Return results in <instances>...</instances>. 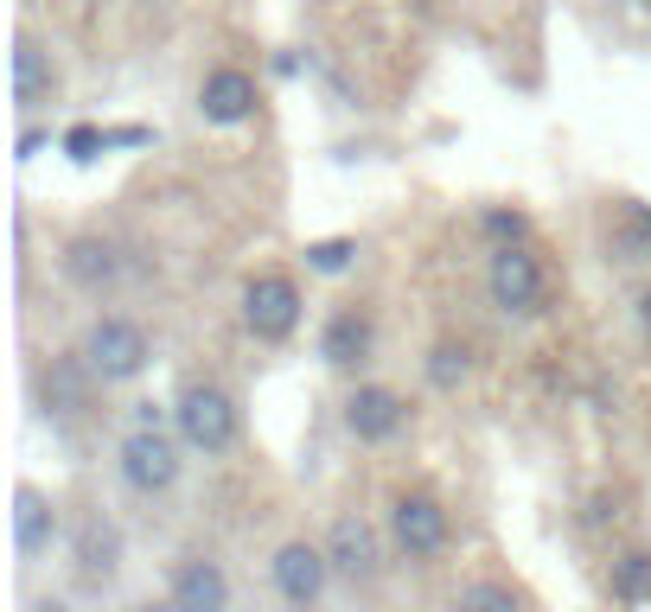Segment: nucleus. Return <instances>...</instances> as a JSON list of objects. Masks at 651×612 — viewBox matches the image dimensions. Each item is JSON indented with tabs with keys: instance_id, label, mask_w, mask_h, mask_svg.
I'll use <instances>...</instances> for the list:
<instances>
[{
	"instance_id": "nucleus-26",
	"label": "nucleus",
	"mask_w": 651,
	"mask_h": 612,
	"mask_svg": "<svg viewBox=\"0 0 651 612\" xmlns=\"http://www.w3.org/2000/svg\"><path fill=\"white\" fill-rule=\"evenodd\" d=\"M646 325H651V293H646Z\"/></svg>"
},
{
	"instance_id": "nucleus-15",
	"label": "nucleus",
	"mask_w": 651,
	"mask_h": 612,
	"mask_svg": "<svg viewBox=\"0 0 651 612\" xmlns=\"http://www.w3.org/2000/svg\"><path fill=\"white\" fill-rule=\"evenodd\" d=\"M115 562H122V530L103 523V517H96V523H83V530H77V575H83V580H108V575H115Z\"/></svg>"
},
{
	"instance_id": "nucleus-21",
	"label": "nucleus",
	"mask_w": 651,
	"mask_h": 612,
	"mask_svg": "<svg viewBox=\"0 0 651 612\" xmlns=\"http://www.w3.org/2000/svg\"><path fill=\"white\" fill-rule=\"evenodd\" d=\"M429 377H434V390H454V383L467 377V351H460V345H434V351H429Z\"/></svg>"
},
{
	"instance_id": "nucleus-6",
	"label": "nucleus",
	"mask_w": 651,
	"mask_h": 612,
	"mask_svg": "<svg viewBox=\"0 0 651 612\" xmlns=\"http://www.w3.org/2000/svg\"><path fill=\"white\" fill-rule=\"evenodd\" d=\"M269 568H275V587H282V600H294V607H313V600L326 593L332 555H326V549H313V542H282Z\"/></svg>"
},
{
	"instance_id": "nucleus-13",
	"label": "nucleus",
	"mask_w": 651,
	"mask_h": 612,
	"mask_svg": "<svg viewBox=\"0 0 651 612\" xmlns=\"http://www.w3.org/2000/svg\"><path fill=\"white\" fill-rule=\"evenodd\" d=\"M173 600L185 612H224L230 607V580L217 562H185L180 575H173Z\"/></svg>"
},
{
	"instance_id": "nucleus-4",
	"label": "nucleus",
	"mask_w": 651,
	"mask_h": 612,
	"mask_svg": "<svg viewBox=\"0 0 651 612\" xmlns=\"http://www.w3.org/2000/svg\"><path fill=\"white\" fill-rule=\"evenodd\" d=\"M542 293H549L542 288V268L524 243H505V250L492 255V300H499L505 313L530 320V313H542Z\"/></svg>"
},
{
	"instance_id": "nucleus-8",
	"label": "nucleus",
	"mask_w": 651,
	"mask_h": 612,
	"mask_svg": "<svg viewBox=\"0 0 651 612\" xmlns=\"http://www.w3.org/2000/svg\"><path fill=\"white\" fill-rule=\"evenodd\" d=\"M326 555H332V575H352V580H370L377 575V530L364 517H339L332 536H326Z\"/></svg>"
},
{
	"instance_id": "nucleus-24",
	"label": "nucleus",
	"mask_w": 651,
	"mask_h": 612,
	"mask_svg": "<svg viewBox=\"0 0 651 612\" xmlns=\"http://www.w3.org/2000/svg\"><path fill=\"white\" fill-rule=\"evenodd\" d=\"M486 230H492V236H505V243H517V236H524V217H517V211H486Z\"/></svg>"
},
{
	"instance_id": "nucleus-1",
	"label": "nucleus",
	"mask_w": 651,
	"mask_h": 612,
	"mask_svg": "<svg viewBox=\"0 0 651 612\" xmlns=\"http://www.w3.org/2000/svg\"><path fill=\"white\" fill-rule=\"evenodd\" d=\"M173 422H180L185 447H198V453H224V447L237 440V402L224 396L217 383H192V390L173 402Z\"/></svg>"
},
{
	"instance_id": "nucleus-3",
	"label": "nucleus",
	"mask_w": 651,
	"mask_h": 612,
	"mask_svg": "<svg viewBox=\"0 0 651 612\" xmlns=\"http://www.w3.org/2000/svg\"><path fill=\"white\" fill-rule=\"evenodd\" d=\"M243 325H250L255 338H288L294 325H300V288H294L288 275H255L250 288H243Z\"/></svg>"
},
{
	"instance_id": "nucleus-9",
	"label": "nucleus",
	"mask_w": 651,
	"mask_h": 612,
	"mask_svg": "<svg viewBox=\"0 0 651 612\" xmlns=\"http://www.w3.org/2000/svg\"><path fill=\"white\" fill-rule=\"evenodd\" d=\"M402 396L397 390H384V383H364V390H352V402H345V428L358 434V440H390V434L402 428Z\"/></svg>"
},
{
	"instance_id": "nucleus-28",
	"label": "nucleus",
	"mask_w": 651,
	"mask_h": 612,
	"mask_svg": "<svg viewBox=\"0 0 651 612\" xmlns=\"http://www.w3.org/2000/svg\"><path fill=\"white\" fill-rule=\"evenodd\" d=\"M639 7H651V0H639Z\"/></svg>"
},
{
	"instance_id": "nucleus-19",
	"label": "nucleus",
	"mask_w": 651,
	"mask_h": 612,
	"mask_svg": "<svg viewBox=\"0 0 651 612\" xmlns=\"http://www.w3.org/2000/svg\"><path fill=\"white\" fill-rule=\"evenodd\" d=\"M460 612H524V607H517V593H511L505 580H472L467 593H460Z\"/></svg>"
},
{
	"instance_id": "nucleus-11",
	"label": "nucleus",
	"mask_w": 651,
	"mask_h": 612,
	"mask_svg": "<svg viewBox=\"0 0 651 612\" xmlns=\"http://www.w3.org/2000/svg\"><path fill=\"white\" fill-rule=\"evenodd\" d=\"M250 108H255V83L243 71L224 65V71L205 77V90H198V115H205V122H243Z\"/></svg>"
},
{
	"instance_id": "nucleus-2",
	"label": "nucleus",
	"mask_w": 651,
	"mask_h": 612,
	"mask_svg": "<svg viewBox=\"0 0 651 612\" xmlns=\"http://www.w3.org/2000/svg\"><path fill=\"white\" fill-rule=\"evenodd\" d=\"M83 363L103 383H128V377H141V363H147V332L135 320H96L90 338H83Z\"/></svg>"
},
{
	"instance_id": "nucleus-16",
	"label": "nucleus",
	"mask_w": 651,
	"mask_h": 612,
	"mask_svg": "<svg viewBox=\"0 0 651 612\" xmlns=\"http://www.w3.org/2000/svg\"><path fill=\"white\" fill-rule=\"evenodd\" d=\"M45 542H52V505L38 498L33 485H20V492H13V549H20V555H38Z\"/></svg>"
},
{
	"instance_id": "nucleus-18",
	"label": "nucleus",
	"mask_w": 651,
	"mask_h": 612,
	"mask_svg": "<svg viewBox=\"0 0 651 612\" xmlns=\"http://www.w3.org/2000/svg\"><path fill=\"white\" fill-rule=\"evenodd\" d=\"M614 593L619 600H651V555L646 549H632V555L614 568Z\"/></svg>"
},
{
	"instance_id": "nucleus-5",
	"label": "nucleus",
	"mask_w": 651,
	"mask_h": 612,
	"mask_svg": "<svg viewBox=\"0 0 651 612\" xmlns=\"http://www.w3.org/2000/svg\"><path fill=\"white\" fill-rule=\"evenodd\" d=\"M122 478L135 485V492H167L173 478H180V447L167 440L160 428H135L128 440H122Z\"/></svg>"
},
{
	"instance_id": "nucleus-22",
	"label": "nucleus",
	"mask_w": 651,
	"mask_h": 612,
	"mask_svg": "<svg viewBox=\"0 0 651 612\" xmlns=\"http://www.w3.org/2000/svg\"><path fill=\"white\" fill-rule=\"evenodd\" d=\"M619 243L632 250V262H651V211H626V230H619Z\"/></svg>"
},
{
	"instance_id": "nucleus-27",
	"label": "nucleus",
	"mask_w": 651,
	"mask_h": 612,
	"mask_svg": "<svg viewBox=\"0 0 651 612\" xmlns=\"http://www.w3.org/2000/svg\"><path fill=\"white\" fill-rule=\"evenodd\" d=\"M415 7H434V0H415Z\"/></svg>"
},
{
	"instance_id": "nucleus-20",
	"label": "nucleus",
	"mask_w": 651,
	"mask_h": 612,
	"mask_svg": "<svg viewBox=\"0 0 651 612\" xmlns=\"http://www.w3.org/2000/svg\"><path fill=\"white\" fill-rule=\"evenodd\" d=\"M352 255H358V243H352V236H326V243H307V268H320V275H339Z\"/></svg>"
},
{
	"instance_id": "nucleus-17",
	"label": "nucleus",
	"mask_w": 651,
	"mask_h": 612,
	"mask_svg": "<svg viewBox=\"0 0 651 612\" xmlns=\"http://www.w3.org/2000/svg\"><path fill=\"white\" fill-rule=\"evenodd\" d=\"M83 377H96V370H90V363H83V370H77V363H52V370H45V402H52L58 415H77L83 396H90Z\"/></svg>"
},
{
	"instance_id": "nucleus-14",
	"label": "nucleus",
	"mask_w": 651,
	"mask_h": 612,
	"mask_svg": "<svg viewBox=\"0 0 651 612\" xmlns=\"http://www.w3.org/2000/svg\"><path fill=\"white\" fill-rule=\"evenodd\" d=\"M320 358L339 363V370H352V363L370 358V320L364 313H332L320 332Z\"/></svg>"
},
{
	"instance_id": "nucleus-25",
	"label": "nucleus",
	"mask_w": 651,
	"mask_h": 612,
	"mask_svg": "<svg viewBox=\"0 0 651 612\" xmlns=\"http://www.w3.org/2000/svg\"><path fill=\"white\" fill-rule=\"evenodd\" d=\"M141 612H185L180 600H167V607H141Z\"/></svg>"
},
{
	"instance_id": "nucleus-23",
	"label": "nucleus",
	"mask_w": 651,
	"mask_h": 612,
	"mask_svg": "<svg viewBox=\"0 0 651 612\" xmlns=\"http://www.w3.org/2000/svg\"><path fill=\"white\" fill-rule=\"evenodd\" d=\"M65 147H71V160H96V147H108V135L103 128H71Z\"/></svg>"
},
{
	"instance_id": "nucleus-7",
	"label": "nucleus",
	"mask_w": 651,
	"mask_h": 612,
	"mask_svg": "<svg viewBox=\"0 0 651 612\" xmlns=\"http://www.w3.org/2000/svg\"><path fill=\"white\" fill-rule=\"evenodd\" d=\"M390 530H397V549L409 562H429L447 549V510L434 505V498H397V517H390Z\"/></svg>"
},
{
	"instance_id": "nucleus-12",
	"label": "nucleus",
	"mask_w": 651,
	"mask_h": 612,
	"mask_svg": "<svg viewBox=\"0 0 651 612\" xmlns=\"http://www.w3.org/2000/svg\"><path fill=\"white\" fill-rule=\"evenodd\" d=\"M58 96V71H52V58L38 51L33 38H20L13 45V103L20 108H38Z\"/></svg>"
},
{
	"instance_id": "nucleus-10",
	"label": "nucleus",
	"mask_w": 651,
	"mask_h": 612,
	"mask_svg": "<svg viewBox=\"0 0 651 612\" xmlns=\"http://www.w3.org/2000/svg\"><path fill=\"white\" fill-rule=\"evenodd\" d=\"M65 275H71L77 288L103 293L122 281V255H115V243H103V236H77L71 250H65Z\"/></svg>"
}]
</instances>
